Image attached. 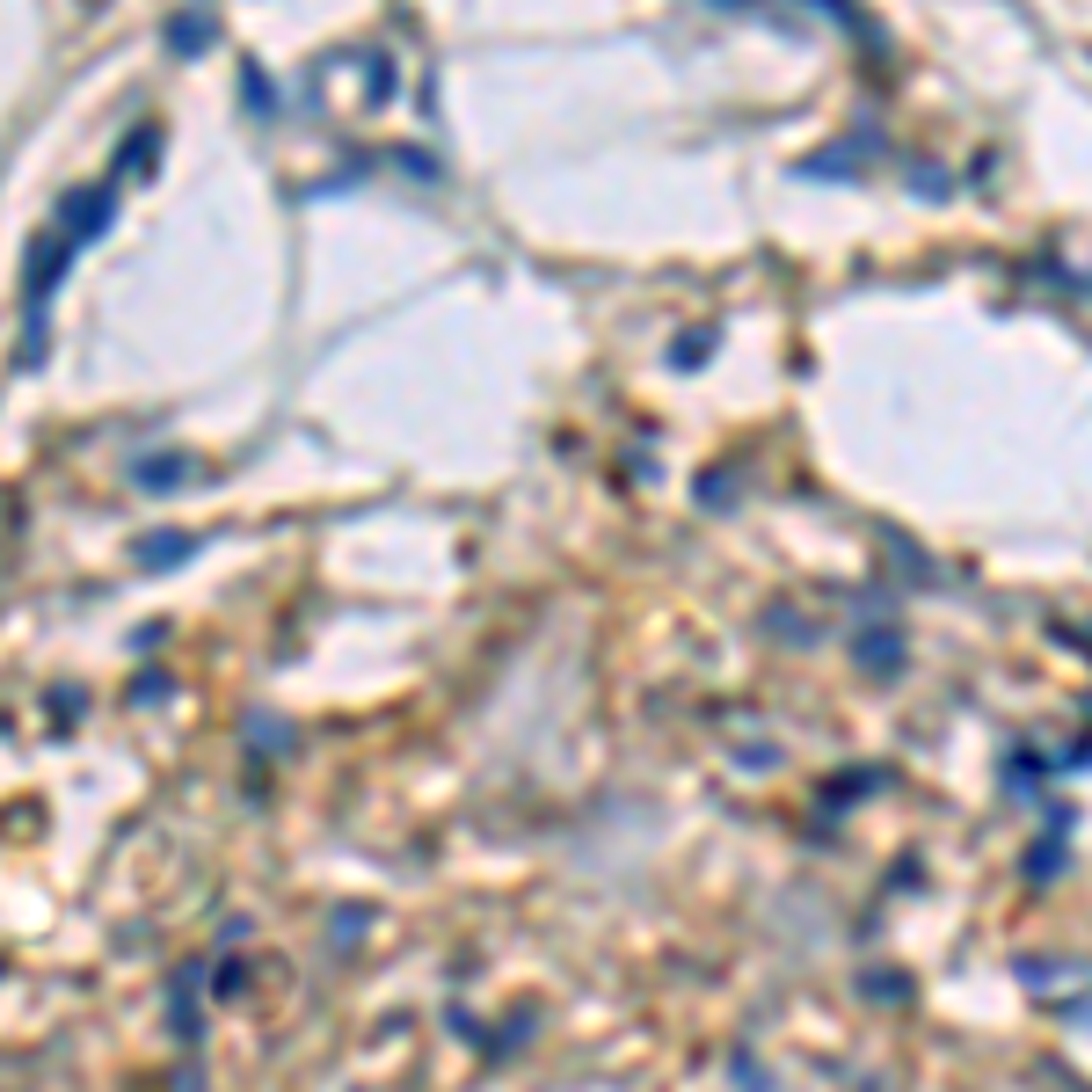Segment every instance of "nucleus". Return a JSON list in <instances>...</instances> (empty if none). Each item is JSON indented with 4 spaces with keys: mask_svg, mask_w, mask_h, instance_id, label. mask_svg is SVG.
Instances as JSON below:
<instances>
[{
    "mask_svg": "<svg viewBox=\"0 0 1092 1092\" xmlns=\"http://www.w3.org/2000/svg\"><path fill=\"white\" fill-rule=\"evenodd\" d=\"M190 547H197V539H147V547H139V561H147V569H168V561H182Z\"/></svg>",
    "mask_w": 1092,
    "mask_h": 1092,
    "instance_id": "20e7f679",
    "label": "nucleus"
},
{
    "mask_svg": "<svg viewBox=\"0 0 1092 1092\" xmlns=\"http://www.w3.org/2000/svg\"><path fill=\"white\" fill-rule=\"evenodd\" d=\"M860 663H867V670H896V641H889V633H867V641H860Z\"/></svg>",
    "mask_w": 1092,
    "mask_h": 1092,
    "instance_id": "39448f33",
    "label": "nucleus"
},
{
    "mask_svg": "<svg viewBox=\"0 0 1092 1092\" xmlns=\"http://www.w3.org/2000/svg\"><path fill=\"white\" fill-rule=\"evenodd\" d=\"M241 95H248V103H255V110H263V117H270V103H277V88H270V81H263V73H255V66H248V73H241Z\"/></svg>",
    "mask_w": 1092,
    "mask_h": 1092,
    "instance_id": "0eeeda50",
    "label": "nucleus"
},
{
    "mask_svg": "<svg viewBox=\"0 0 1092 1092\" xmlns=\"http://www.w3.org/2000/svg\"><path fill=\"white\" fill-rule=\"evenodd\" d=\"M66 255H73V241H66V233H44V241L29 248V263H22V299H29V307H44V292L59 285Z\"/></svg>",
    "mask_w": 1092,
    "mask_h": 1092,
    "instance_id": "f257e3e1",
    "label": "nucleus"
},
{
    "mask_svg": "<svg viewBox=\"0 0 1092 1092\" xmlns=\"http://www.w3.org/2000/svg\"><path fill=\"white\" fill-rule=\"evenodd\" d=\"M182 481V460H147L139 467V488H175Z\"/></svg>",
    "mask_w": 1092,
    "mask_h": 1092,
    "instance_id": "423d86ee",
    "label": "nucleus"
},
{
    "mask_svg": "<svg viewBox=\"0 0 1092 1092\" xmlns=\"http://www.w3.org/2000/svg\"><path fill=\"white\" fill-rule=\"evenodd\" d=\"M211 37H219L211 15H175V22H168V44H175V51H204Z\"/></svg>",
    "mask_w": 1092,
    "mask_h": 1092,
    "instance_id": "7ed1b4c3",
    "label": "nucleus"
},
{
    "mask_svg": "<svg viewBox=\"0 0 1092 1092\" xmlns=\"http://www.w3.org/2000/svg\"><path fill=\"white\" fill-rule=\"evenodd\" d=\"M110 211H117V182H103L95 197H73V204H66V226H73V248H81L88 233H103V226H110Z\"/></svg>",
    "mask_w": 1092,
    "mask_h": 1092,
    "instance_id": "f03ea898",
    "label": "nucleus"
}]
</instances>
